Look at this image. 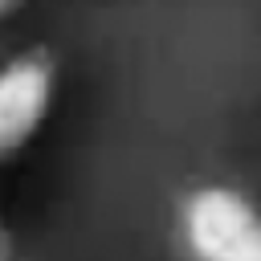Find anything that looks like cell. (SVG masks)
<instances>
[{
	"label": "cell",
	"instance_id": "obj_4",
	"mask_svg": "<svg viewBox=\"0 0 261 261\" xmlns=\"http://www.w3.org/2000/svg\"><path fill=\"white\" fill-rule=\"evenodd\" d=\"M24 8V0H0V20H8V16H16Z\"/></svg>",
	"mask_w": 261,
	"mask_h": 261
},
{
	"label": "cell",
	"instance_id": "obj_2",
	"mask_svg": "<svg viewBox=\"0 0 261 261\" xmlns=\"http://www.w3.org/2000/svg\"><path fill=\"white\" fill-rule=\"evenodd\" d=\"M57 98V65L45 49L0 61V163H12L45 126Z\"/></svg>",
	"mask_w": 261,
	"mask_h": 261
},
{
	"label": "cell",
	"instance_id": "obj_1",
	"mask_svg": "<svg viewBox=\"0 0 261 261\" xmlns=\"http://www.w3.org/2000/svg\"><path fill=\"white\" fill-rule=\"evenodd\" d=\"M175 228L192 261H261V208L228 184L192 188Z\"/></svg>",
	"mask_w": 261,
	"mask_h": 261
},
{
	"label": "cell",
	"instance_id": "obj_3",
	"mask_svg": "<svg viewBox=\"0 0 261 261\" xmlns=\"http://www.w3.org/2000/svg\"><path fill=\"white\" fill-rule=\"evenodd\" d=\"M0 261H12V232L4 224V212H0Z\"/></svg>",
	"mask_w": 261,
	"mask_h": 261
}]
</instances>
